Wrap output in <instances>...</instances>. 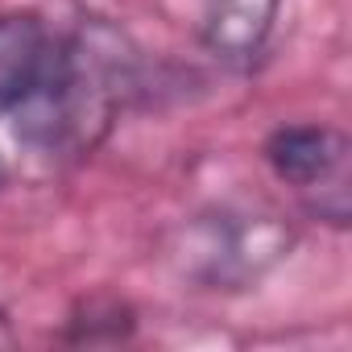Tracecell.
Listing matches in <instances>:
<instances>
[{"label":"cell","instance_id":"cell-1","mask_svg":"<svg viewBox=\"0 0 352 352\" xmlns=\"http://www.w3.org/2000/svg\"><path fill=\"white\" fill-rule=\"evenodd\" d=\"M129 83V58L108 30L58 34L54 58L38 87L9 116L21 145L42 157H79L108 133Z\"/></svg>","mask_w":352,"mask_h":352},{"label":"cell","instance_id":"cell-2","mask_svg":"<svg viewBox=\"0 0 352 352\" xmlns=\"http://www.w3.org/2000/svg\"><path fill=\"white\" fill-rule=\"evenodd\" d=\"M294 241V224L278 212L208 208L170 232L166 261L195 290H249L290 257Z\"/></svg>","mask_w":352,"mask_h":352},{"label":"cell","instance_id":"cell-3","mask_svg":"<svg viewBox=\"0 0 352 352\" xmlns=\"http://www.w3.org/2000/svg\"><path fill=\"white\" fill-rule=\"evenodd\" d=\"M265 166L294 187L315 220L348 224V137L331 124H282L265 137Z\"/></svg>","mask_w":352,"mask_h":352},{"label":"cell","instance_id":"cell-4","mask_svg":"<svg viewBox=\"0 0 352 352\" xmlns=\"http://www.w3.org/2000/svg\"><path fill=\"white\" fill-rule=\"evenodd\" d=\"M58 46V30H50L38 13H5L0 17V120H9L17 104L38 87Z\"/></svg>","mask_w":352,"mask_h":352},{"label":"cell","instance_id":"cell-5","mask_svg":"<svg viewBox=\"0 0 352 352\" xmlns=\"http://www.w3.org/2000/svg\"><path fill=\"white\" fill-rule=\"evenodd\" d=\"M282 0H208L204 46L232 67H253L270 42Z\"/></svg>","mask_w":352,"mask_h":352},{"label":"cell","instance_id":"cell-6","mask_svg":"<svg viewBox=\"0 0 352 352\" xmlns=\"http://www.w3.org/2000/svg\"><path fill=\"white\" fill-rule=\"evenodd\" d=\"M17 344V331H13V319H9V311L0 307V352L5 348H13Z\"/></svg>","mask_w":352,"mask_h":352}]
</instances>
